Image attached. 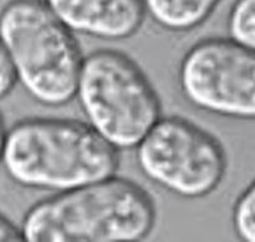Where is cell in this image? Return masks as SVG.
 Masks as SVG:
<instances>
[{"label": "cell", "instance_id": "obj_8", "mask_svg": "<svg viewBox=\"0 0 255 242\" xmlns=\"http://www.w3.org/2000/svg\"><path fill=\"white\" fill-rule=\"evenodd\" d=\"M145 15L170 32L199 27L213 14L222 0H142Z\"/></svg>", "mask_w": 255, "mask_h": 242}, {"label": "cell", "instance_id": "obj_4", "mask_svg": "<svg viewBox=\"0 0 255 242\" xmlns=\"http://www.w3.org/2000/svg\"><path fill=\"white\" fill-rule=\"evenodd\" d=\"M75 96L87 123L117 150L136 148L162 117L159 96L142 68L114 49L83 59Z\"/></svg>", "mask_w": 255, "mask_h": 242}, {"label": "cell", "instance_id": "obj_12", "mask_svg": "<svg viewBox=\"0 0 255 242\" xmlns=\"http://www.w3.org/2000/svg\"><path fill=\"white\" fill-rule=\"evenodd\" d=\"M23 241L21 228L0 214V242Z\"/></svg>", "mask_w": 255, "mask_h": 242}, {"label": "cell", "instance_id": "obj_9", "mask_svg": "<svg viewBox=\"0 0 255 242\" xmlns=\"http://www.w3.org/2000/svg\"><path fill=\"white\" fill-rule=\"evenodd\" d=\"M230 38L255 49V0H236L228 14Z\"/></svg>", "mask_w": 255, "mask_h": 242}, {"label": "cell", "instance_id": "obj_10", "mask_svg": "<svg viewBox=\"0 0 255 242\" xmlns=\"http://www.w3.org/2000/svg\"><path fill=\"white\" fill-rule=\"evenodd\" d=\"M233 228L239 239L255 242V178L237 199L233 208Z\"/></svg>", "mask_w": 255, "mask_h": 242}, {"label": "cell", "instance_id": "obj_1", "mask_svg": "<svg viewBox=\"0 0 255 242\" xmlns=\"http://www.w3.org/2000/svg\"><path fill=\"white\" fill-rule=\"evenodd\" d=\"M157 221L152 196L115 175L40 200L21 224L28 242H134Z\"/></svg>", "mask_w": 255, "mask_h": 242}, {"label": "cell", "instance_id": "obj_5", "mask_svg": "<svg viewBox=\"0 0 255 242\" xmlns=\"http://www.w3.org/2000/svg\"><path fill=\"white\" fill-rule=\"evenodd\" d=\"M136 159L149 181L190 199L216 191L228 167L222 143L180 116L160 117L136 147Z\"/></svg>", "mask_w": 255, "mask_h": 242}, {"label": "cell", "instance_id": "obj_3", "mask_svg": "<svg viewBox=\"0 0 255 242\" xmlns=\"http://www.w3.org/2000/svg\"><path fill=\"white\" fill-rule=\"evenodd\" d=\"M0 42L16 81L36 102L57 107L74 97L84 57L45 0L7 1L0 10Z\"/></svg>", "mask_w": 255, "mask_h": 242}, {"label": "cell", "instance_id": "obj_13", "mask_svg": "<svg viewBox=\"0 0 255 242\" xmlns=\"http://www.w3.org/2000/svg\"><path fill=\"white\" fill-rule=\"evenodd\" d=\"M6 129H5L4 124V118H2V114L0 112V162H1V152H2V144H4V138Z\"/></svg>", "mask_w": 255, "mask_h": 242}, {"label": "cell", "instance_id": "obj_7", "mask_svg": "<svg viewBox=\"0 0 255 242\" xmlns=\"http://www.w3.org/2000/svg\"><path fill=\"white\" fill-rule=\"evenodd\" d=\"M73 33L108 41L132 37L144 21L142 0H45Z\"/></svg>", "mask_w": 255, "mask_h": 242}, {"label": "cell", "instance_id": "obj_6", "mask_svg": "<svg viewBox=\"0 0 255 242\" xmlns=\"http://www.w3.org/2000/svg\"><path fill=\"white\" fill-rule=\"evenodd\" d=\"M179 86L199 110L254 121L255 49L232 38L200 41L181 59Z\"/></svg>", "mask_w": 255, "mask_h": 242}, {"label": "cell", "instance_id": "obj_2", "mask_svg": "<svg viewBox=\"0 0 255 242\" xmlns=\"http://www.w3.org/2000/svg\"><path fill=\"white\" fill-rule=\"evenodd\" d=\"M1 163L19 186L59 193L114 176L120 158L84 122L26 118L5 133Z\"/></svg>", "mask_w": 255, "mask_h": 242}, {"label": "cell", "instance_id": "obj_11", "mask_svg": "<svg viewBox=\"0 0 255 242\" xmlns=\"http://www.w3.org/2000/svg\"><path fill=\"white\" fill-rule=\"evenodd\" d=\"M15 84H16V77L14 69L4 47L0 42V98L6 96L14 88Z\"/></svg>", "mask_w": 255, "mask_h": 242}]
</instances>
